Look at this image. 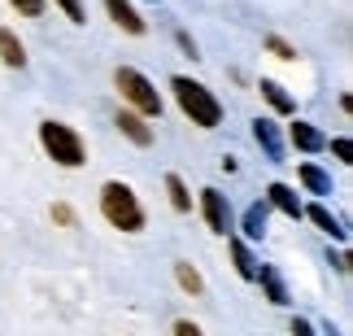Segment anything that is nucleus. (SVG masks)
<instances>
[{
    "label": "nucleus",
    "mask_w": 353,
    "mask_h": 336,
    "mask_svg": "<svg viewBox=\"0 0 353 336\" xmlns=\"http://www.w3.org/2000/svg\"><path fill=\"white\" fill-rule=\"evenodd\" d=\"M170 92H174V101H179V110L192 118V127L210 131V127L223 123V105H219V97H214L205 83H196V79H188V75H174Z\"/></svg>",
    "instance_id": "nucleus-1"
},
{
    "label": "nucleus",
    "mask_w": 353,
    "mask_h": 336,
    "mask_svg": "<svg viewBox=\"0 0 353 336\" xmlns=\"http://www.w3.org/2000/svg\"><path fill=\"white\" fill-rule=\"evenodd\" d=\"M101 214H105L110 227H118V232H140V227H144L140 201H135V192L122 179H110L101 188Z\"/></svg>",
    "instance_id": "nucleus-2"
},
{
    "label": "nucleus",
    "mask_w": 353,
    "mask_h": 336,
    "mask_svg": "<svg viewBox=\"0 0 353 336\" xmlns=\"http://www.w3.org/2000/svg\"><path fill=\"white\" fill-rule=\"evenodd\" d=\"M39 144H44V153L57 166H65V170L83 166V157H88L83 136H79L74 127H65V123H52V118H48V123H39Z\"/></svg>",
    "instance_id": "nucleus-3"
},
{
    "label": "nucleus",
    "mask_w": 353,
    "mask_h": 336,
    "mask_svg": "<svg viewBox=\"0 0 353 336\" xmlns=\"http://www.w3.org/2000/svg\"><path fill=\"white\" fill-rule=\"evenodd\" d=\"M114 88L122 92V101H127L140 118H157V114H161V92L148 83L140 70H131V66H118V70H114Z\"/></svg>",
    "instance_id": "nucleus-4"
},
{
    "label": "nucleus",
    "mask_w": 353,
    "mask_h": 336,
    "mask_svg": "<svg viewBox=\"0 0 353 336\" xmlns=\"http://www.w3.org/2000/svg\"><path fill=\"white\" fill-rule=\"evenodd\" d=\"M201 210H205V223H210V232H219V236H227V232H232V214H227V197L219 192V188H205V192H201Z\"/></svg>",
    "instance_id": "nucleus-5"
},
{
    "label": "nucleus",
    "mask_w": 353,
    "mask_h": 336,
    "mask_svg": "<svg viewBox=\"0 0 353 336\" xmlns=\"http://www.w3.org/2000/svg\"><path fill=\"white\" fill-rule=\"evenodd\" d=\"M288 140H292V149H301V153H323L327 149V136H323L314 123H301V118L288 127Z\"/></svg>",
    "instance_id": "nucleus-6"
},
{
    "label": "nucleus",
    "mask_w": 353,
    "mask_h": 336,
    "mask_svg": "<svg viewBox=\"0 0 353 336\" xmlns=\"http://www.w3.org/2000/svg\"><path fill=\"white\" fill-rule=\"evenodd\" d=\"M253 140L266 149L270 162H283V140H279V131H275V123H270V118H257V123H253Z\"/></svg>",
    "instance_id": "nucleus-7"
},
{
    "label": "nucleus",
    "mask_w": 353,
    "mask_h": 336,
    "mask_svg": "<svg viewBox=\"0 0 353 336\" xmlns=\"http://www.w3.org/2000/svg\"><path fill=\"white\" fill-rule=\"evenodd\" d=\"M266 201H270V206H275L279 214H288V219H301V210H305L288 184H270V188H266Z\"/></svg>",
    "instance_id": "nucleus-8"
},
{
    "label": "nucleus",
    "mask_w": 353,
    "mask_h": 336,
    "mask_svg": "<svg viewBox=\"0 0 353 336\" xmlns=\"http://www.w3.org/2000/svg\"><path fill=\"white\" fill-rule=\"evenodd\" d=\"M114 123H118V131H122V136H127L131 144H140V149H148V144H153V131L144 127V118H140V114H127V110H122Z\"/></svg>",
    "instance_id": "nucleus-9"
},
{
    "label": "nucleus",
    "mask_w": 353,
    "mask_h": 336,
    "mask_svg": "<svg viewBox=\"0 0 353 336\" xmlns=\"http://www.w3.org/2000/svg\"><path fill=\"white\" fill-rule=\"evenodd\" d=\"M105 9H110V18H114L127 35H144V18L127 5V0H105Z\"/></svg>",
    "instance_id": "nucleus-10"
},
{
    "label": "nucleus",
    "mask_w": 353,
    "mask_h": 336,
    "mask_svg": "<svg viewBox=\"0 0 353 336\" xmlns=\"http://www.w3.org/2000/svg\"><path fill=\"white\" fill-rule=\"evenodd\" d=\"M0 61L5 66H26V48H22V39L9 31V26H0Z\"/></svg>",
    "instance_id": "nucleus-11"
},
{
    "label": "nucleus",
    "mask_w": 353,
    "mask_h": 336,
    "mask_svg": "<svg viewBox=\"0 0 353 336\" xmlns=\"http://www.w3.org/2000/svg\"><path fill=\"white\" fill-rule=\"evenodd\" d=\"M257 92H262V97L270 101V110H279V114H292V110H296V101L275 83V79H262V83H257Z\"/></svg>",
    "instance_id": "nucleus-12"
},
{
    "label": "nucleus",
    "mask_w": 353,
    "mask_h": 336,
    "mask_svg": "<svg viewBox=\"0 0 353 336\" xmlns=\"http://www.w3.org/2000/svg\"><path fill=\"white\" fill-rule=\"evenodd\" d=\"M301 214H310V219H314V227H323L327 236L345 240V227H341V219H332V210H327V206H310V210H301Z\"/></svg>",
    "instance_id": "nucleus-13"
},
{
    "label": "nucleus",
    "mask_w": 353,
    "mask_h": 336,
    "mask_svg": "<svg viewBox=\"0 0 353 336\" xmlns=\"http://www.w3.org/2000/svg\"><path fill=\"white\" fill-rule=\"evenodd\" d=\"M301 184L310 188V192H314V197H332V179H327V175H323L319 166H301Z\"/></svg>",
    "instance_id": "nucleus-14"
},
{
    "label": "nucleus",
    "mask_w": 353,
    "mask_h": 336,
    "mask_svg": "<svg viewBox=\"0 0 353 336\" xmlns=\"http://www.w3.org/2000/svg\"><path fill=\"white\" fill-rule=\"evenodd\" d=\"M166 192H170V206L179 210V214H188V210H192V197H188V188H183V179H179V175H166Z\"/></svg>",
    "instance_id": "nucleus-15"
},
{
    "label": "nucleus",
    "mask_w": 353,
    "mask_h": 336,
    "mask_svg": "<svg viewBox=\"0 0 353 336\" xmlns=\"http://www.w3.org/2000/svg\"><path fill=\"white\" fill-rule=\"evenodd\" d=\"M262 232H266V206H249L244 210V236L262 240Z\"/></svg>",
    "instance_id": "nucleus-16"
},
{
    "label": "nucleus",
    "mask_w": 353,
    "mask_h": 336,
    "mask_svg": "<svg viewBox=\"0 0 353 336\" xmlns=\"http://www.w3.org/2000/svg\"><path fill=\"white\" fill-rule=\"evenodd\" d=\"M253 279H262V284H266V293H270V302H275V306H283V302H288V293H283L279 275H275V266H262V271H257Z\"/></svg>",
    "instance_id": "nucleus-17"
},
{
    "label": "nucleus",
    "mask_w": 353,
    "mask_h": 336,
    "mask_svg": "<svg viewBox=\"0 0 353 336\" xmlns=\"http://www.w3.org/2000/svg\"><path fill=\"white\" fill-rule=\"evenodd\" d=\"M232 258H236V271H240L244 279L257 275V262H253V253L244 249V240H232Z\"/></svg>",
    "instance_id": "nucleus-18"
},
{
    "label": "nucleus",
    "mask_w": 353,
    "mask_h": 336,
    "mask_svg": "<svg viewBox=\"0 0 353 336\" xmlns=\"http://www.w3.org/2000/svg\"><path fill=\"white\" fill-rule=\"evenodd\" d=\"M174 279H179V284L188 288V293H201L205 284H201V275H196V266L192 262H174Z\"/></svg>",
    "instance_id": "nucleus-19"
},
{
    "label": "nucleus",
    "mask_w": 353,
    "mask_h": 336,
    "mask_svg": "<svg viewBox=\"0 0 353 336\" xmlns=\"http://www.w3.org/2000/svg\"><path fill=\"white\" fill-rule=\"evenodd\" d=\"M52 5H57V9H61L70 22H79V26L88 22V9H83V0H52Z\"/></svg>",
    "instance_id": "nucleus-20"
},
{
    "label": "nucleus",
    "mask_w": 353,
    "mask_h": 336,
    "mask_svg": "<svg viewBox=\"0 0 353 336\" xmlns=\"http://www.w3.org/2000/svg\"><path fill=\"white\" fill-rule=\"evenodd\" d=\"M266 48L275 52V57H283V61H292V57H296V48H292V44H283L279 35H266Z\"/></svg>",
    "instance_id": "nucleus-21"
},
{
    "label": "nucleus",
    "mask_w": 353,
    "mask_h": 336,
    "mask_svg": "<svg viewBox=\"0 0 353 336\" xmlns=\"http://www.w3.org/2000/svg\"><path fill=\"white\" fill-rule=\"evenodd\" d=\"M13 9L22 13V18H39V13H44V0H9Z\"/></svg>",
    "instance_id": "nucleus-22"
},
{
    "label": "nucleus",
    "mask_w": 353,
    "mask_h": 336,
    "mask_svg": "<svg viewBox=\"0 0 353 336\" xmlns=\"http://www.w3.org/2000/svg\"><path fill=\"white\" fill-rule=\"evenodd\" d=\"M332 153L341 157V162H353V144H349L345 136H341V140H332Z\"/></svg>",
    "instance_id": "nucleus-23"
},
{
    "label": "nucleus",
    "mask_w": 353,
    "mask_h": 336,
    "mask_svg": "<svg viewBox=\"0 0 353 336\" xmlns=\"http://www.w3.org/2000/svg\"><path fill=\"white\" fill-rule=\"evenodd\" d=\"M174 336H201V328L192 324V319H179V324H174Z\"/></svg>",
    "instance_id": "nucleus-24"
},
{
    "label": "nucleus",
    "mask_w": 353,
    "mask_h": 336,
    "mask_svg": "<svg viewBox=\"0 0 353 336\" xmlns=\"http://www.w3.org/2000/svg\"><path fill=\"white\" fill-rule=\"evenodd\" d=\"M292 336H314V328H310L305 319H296V324H292Z\"/></svg>",
    "instance_id": "nucleus-25"
},
{
    "label": "nucleus",
    "mask_w": 353,
    "mask_h": 336,
    "mask_svg": "<svg viewBox=\"0 0 353 336\" xmlns=\"http://www.w3.org/2000/svg\"><path fill=\"white\" fill-rule=\"evenodd\" d=\"M52 219H57V223H70V206H52Z\"/></svg>",
    "instance_id": "nucleus-26"
}]
</instances>
